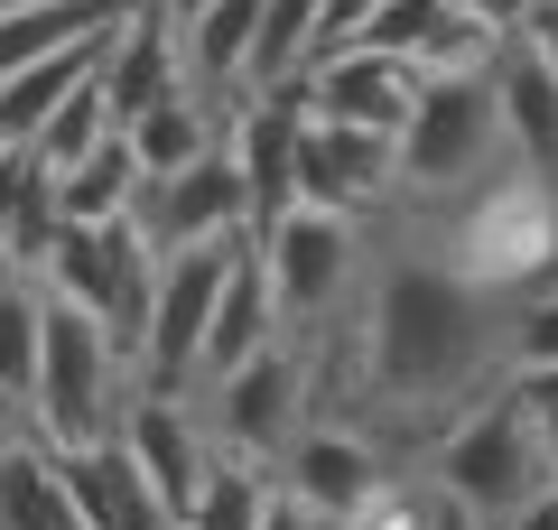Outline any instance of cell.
I'll return each mask as SVG.
<instances>
[{"label":"cell","mask_w":558,"mask_h":530,"mask_svg":"<svg viewBox=\"0 0 558 530\" xmlns=\"http://www.w3.org/2000/svg\"><path fill=\"white\" fill-rule=\"evenodd\" d=\"M10 429H28V419H10V410H0V437H10Z\"/></svg>","instance_id":"cell-35"},{"label":"cell","mask_w":558,"mask_h":530,"mask_svg":"<svg viewBox=\"0 0 558 530\" xmlns=\"http://www.w3.org/2000/svg\"><path fill=\"white\" fill-rule=\"evenodd\" d=\"M186 400H196V419H205V437H215V456L270 466V456L307 429V345H299V335H270V345H252L242 363L205 373Z\"/></svg>","instance_id":"cell-5"},{"label":"cell","mask_w":558,"mask_h":530,"mask_svg":"<svg viewBox=\"0 0 558 530\" xmlns=\"http://www.w3.org/2000/svg\"><path fill=\"white\" fill-rule=\"evenodd\" d=\"M131 224L149 233V252H178V242L242 233V177H233V149L215 140V149H196L186 168H168V177H140Z\"/></svg>","instance_id":"cell-10"},{"label":"cell","mask_w":558,"mask_h":530,"mask_svg":"<svg viewBox=\"0 0 558 530\" xmlns=\"http://www.w3.org/2000/svg\"><path fill=\"white\" fill-rule=\"evenodd\" d=\"M65 493H75L84 530H178L159 511V493L140 484V466L121 456V437H94V447H65Z\"/></svg>","instance_id":"cell-16"},{"label":"cell","mask_w":558,"mask_h":530,"mask_svg":"<svg viewBox=\"0 0 558 530\" xmlns=\"http://www.w3.org/2000/svg\"><path fill=\"white\" fill-rule=\"evenodd\" d=\"M102 65V38H84V47H57V57H38V65H20V75H0V149H28V131H38L47 112H57L65 94H75L84 75Z\"/></svg>","instance_id":"cell-20"},{"label":"cell","mask_w":558,"mask_h":530,"mask_svg":"<svg viewBox=\"0 0 558 530\" xmlns=\"http://www.w3.org/2000/svg\"><path fill=\"white\" fill-rule=\"evenodd\" d=\"M260 474H270L289 503H307L317 521H344L373 484H391V474H400V456L381 447V437H363L354 419H307V429L289 437Z\"/></svg>","instance_id":"cell-8"},{"label":"cell","mask_w":558,"mask_h":530,"mask_svg":"<svg viewBox=\"0 0 558 530\" xmlns=\"http://www.w3.org/2000/svg\"><path fill=\"white\" fill-rule=\"evenodd\" d=\"M112 437H121V456L140 466V484L159 493V511H168V521H186L205 466H215V437H205L196 400H186V392H131Z\"/></svg>","instance_id":"cell-9"},{"label":"cell","mask_w":558,"mask_h":530,"mask_svg":"<svg viewBox=\"0 0 558 530\" xmlns=\"http://www.w3.org/2000/svg\"><path fill=\"white\" fill-rule=\"evenodd\" d=\"M252 530H336V521H317L307 503H289V493L270 484V503H260V521H252Z\"/></svg>","instance_id":"cell-30"},{"label":"cell","mask_w":558,"mask_h":530,"mask_svg":"<svg viewBox=\"0 0 558 530\" xmlns=\"http://www.w3.org/2000/svg\"><path fill=\"white\" fill-rule=\"evenodd\" d=\"M354 47H381V57H410L418 75H447V65H494L502 38H484L475 20H465L457 0H373L354 28H344ZM336 38V47H344Z\"/></svg>","instance_id":"cell-13"},{"label":"cell","mask_w":558,"mask_h":530,"mask_svg":"<svg viewBox=\"0 0 558 530\" xmlns=\"http://www.w3.org/2000/svg\"><path fill=\"white\" fill-rule=\"evenodd\" d=\"M233 242L242 233L159 252L149 316H140V335H131V382H140V392H196V345H205V316H215L223 270H233Z\"/></svg>","instance_id":"cell-6"},{"label":"cell","mask_w":558,"mask_h":530,"mask_svg":"<svg viewBox=\"0 0 558 530\" xmlns=\"http://www.w3.org/2000/svg\"><path fill=\"white\" fill-rule=\"evenodd\" d=\"M326 0H260L252 20V65H242V94H270V84H299L307 57H317Z\"/></svg>","instance_id":"cell-21"},{"label":"cell","mask_w":558,"mask_h":530,"mask_svg":"<svg viewBox=\"0 0 558 530\" xmlns=\"http://www.w3.org/2000/svg\"><path fill=\"white\" fill-rule=\"evenodd\" d=\"M270 289H260V261H252V242H233V270H223V289H215V316H205V345H196V382L205 373H223V363H242L252 345H270Z\"/></svg>","instance_id":"cell-19"},{"label":"cell","mask_w":558,"mask_h":530,"mask_svg":"<svg viewBox=\"0 0 558 530\" xmlns=\"http://www.w3.org/2000/svg\"><path fill=\"white\" fill-rule=\"evenodd\" d=\"M531 57H549L558 65V0H521V28H512Z\"/></svg>","instance_id":"cell-28"},{"label":"cell","mask_w":558,"mask_h":530,"mask_svg":"<svg viewBox=\"0 0 558 530\" xmlns=\"http://www.w3.org/2000/svg\"><path fill=\"white\" fill-rule=\"evenodd\" d=\"M38 279L0 261V410L28 419V382H38Z\"/></svg>","instance_id":"cell-24"},{"label":"cell","mask_w":558,"mask_h":530,"mask_svg":"<svg viewBox=\"0 0 558 530\" xmlns=\"http://www.w3.org/2000/svg\"><path fill=\"white\" fill-rule=\"evenodd\" d=\"M121 140H131L140 177H168V168H186L196 149H215V140H223V112H215V103H196V94H168V103H149Z\"/></svg>","instance_id":"cell-23"},{"label":"cell","mask_w":558,"mask_h":530,"mask_svg":"<svg viewBox=\"0 0 558 530\" xmlns=\"http://www.w3.org/2000/svg\"><path fill=\"white\" fill-rule=\"evenodd\" d=\"M149 10H159V20H186V10H205V0H149Z\"/></svg>","instance_id":"cell-34"},{"label":"cell","mask_w":558,"mask_h":530,"mask_svg":"<svg viewBox=\"0 0 558 530\" xmlns=\"http://www.w3.org/2000/svg\"><path fill=\"white\" fill-rule=\"evenodd\" d=\"M410 94H418V65L381 57V47H354V38L307 57V75H299V103L317 121H344V131H400L410 121Z\"/></svg>","instance_id":"cell-12"},{"label":"cell","mask_w":558,"mask_h":530,"mask_svg":"<svg viewBox=\"0 0 558 530\" xmlns=\"http://www.w3.org/2000/svg\"><path fill=\"white\" fill-rule=\"evenodd\" d=\"M260 503H270V474L242 466V456H215L178 530H252V521H260Z\"/></svg>","instance_id":"cell-25"},{"label":"cell","mask_w":558,"mask_h":530,"mask_svg":"<svg viewBox=\"0 0 558 530\" xmlns=\"http://www.w3.org/2000/svg\"><path fill=\"white\" fill-rule=\"evenodd\" d=\"M94 84H102V112H112V131H131L149 103H168V94H186V65H178V28L149 10V0H131L121 10V28L102 38V65H94Z\"/></svg>","instance_id":"cell-14"},{"label":"cell","mask_w":558,"mask_h":530,"mask_svg":"<svg viewBox=\"0 0 558 530\" xmlns=\"http://www.w3.org/2000/svg\"><path fill=\"white\" fill-rule=\"evenodd\" d=\"M299 205H326V215H381L391 205V131H344V121L299 112Z\"/></svg>","instance_id":"cell-11"},{"label":"cell","mask_w":558,"mask_h":530,"mask_svg":"<svg viewBox=\"0 0 558 530\" xmlns=\"http://www.w3.org/2000/svg\"><path fill=\"white\" fill-rule=\"evenodd\" d=\"M47 289V279H38ZM131 353L112 345V326L102 316H84L75 298L47 289L38 298V382H28V429L47 437V447H94V437L121 429V400H131Z\"/></svg>","instance_id":"cell-3"},{"label":"cell","mask_w":558,"mask_h":530,"mask_svg":"<svg viewBox=\"0 0 558 530\" xmlns=\"http://www.w3.org/2000/svg\"><path fill=\"white\" fill-rule=\"evenodd\" d=\"M494 121H502V158L558 186V65L531 57L521 38L494 47Z\"/></svg>","instance_id":"cell-15"},{"label":"cell","mask_w":558,"mask_h":530,"mask_svg":"<svg viewBox=\"0 0 558 530\" xmlns=\"http://www.w3.org/2000/svg\"><path fill=\"white\" fill-rule=\"evenodd\" d=\"M28 186V149H0V224H10V205H20Z\"/></svg>","instance_id":"cell-32"},{"label":"cell","mask_w":558,"mask_h":530,"mask_svg":"<svg viewBox=\"0 0 558 530\" xmlns=\"http://www.w3.org/2000/svg\"><path fill=\"white\" fill-rule=\"evenodd\" d=\"M38 279L57 298H75L84 316H102L112 326V345L131 353L140 316H149V279H159V252H149V233H140L131 215H102V224H65L57 242H47Z\"/></svg>","instance_id":"cell-7"},{"label":"cell","mask_w":558,"mask_h":530,"mask_svg":"<svg viewBox=\"0 0 558 530\" xmlns=\"http://www.w3.org/2000/svg\"><path fill=\"white\" fill-rule=\"evenodd\" d=\"M539 410V400H531ZM539 447H549V474H558V410H539Z\"/></svg>","instance_id":"cell-33"},{"label":"cell","mask_w":558,"mask_h":530,"mask_svg":"<svg viewBox=\"0 0 558 530\" xmlns=\"http://www.w3.org/2000/svg\"><path fill=\"white\" fill-rule=\"evenodd\" d=\"M131 196H140V158H131V140H121V131H102L75 168H57V215L65 224L131 215Z\"/></svg>","instance_id":"cell-22"},{"label":"cell","mask_w":558,"mask_h":530,"mask_svg":"<svg viewBox=\"0 0 558 530\" xmlns=\"http://www.w3.org/2000/svg\"><path fill=\"white\" fill-rule=\"evenodd\" d=\"M102 131H112V112H102V84H94V75H84V84H75V94H65V103H57V112H47V121H38V131H28V158H38V168H47V177H57V168H75V158H84V149H94V140H102Z\"/></svg>","instance_id":"cell-26"},{"label":"cell","mask_w":558,"mask_h":530,"mask_svg":"<svg viewBox=\"0 0 558 530\" xmlns=\"http://www.w3.org/2000/svg\"><path fill=\"white\" fill-rule=\"evenodd\" d=\"M131 0H28V10H0V75L57 57V47H84V38H112Z\"/></svg>","instance_id":"cell-18"},{"label":"cell","mask_w":558,"mask_h":530,"mask_svg":"<svg viewBox=\"0 0 558 530\" xmlns=\"http://www.w3.org/2000/svg\"><path fill=\"white\" fill-rule=\"evenodd\" d=\"M336 530H447V503L428 493V474H418V466H400L391 484H373Z\"/></svg>","instance_id":"cell-27"},{"label":"cell","mask_w":558,"mask_h":530,"mask_svg":"<svg viewBox=\"0 0 558 530\" xmlns=\"http://www.w3.org/2000/svg\"><path fill=\"white\" fill-rule=\"evenodd\" d=\"M0 530H84L75 493H65V466L38 429L0 437Z\"/></svg>","instance_id":"cell-17"},{"label":"cell","mask_w":558,"mask_h":530,"mask_svg":"<svg viewBox=\"0 0 558 530\" xmlns=\"http://www.w3.org/2000/svg\"><path fill=\"white\" fill-rule=\"evenodd\" d=\"M418 474H428V493H438L447 511H465L475 530H494L502 511L521 503V493L549 484V447H539V410L512 392V382H494V392H475L457 419H447L428 447H418Z\"/></svg>","instance_id":"cell-2"},{"label":"cell","mask_w":558,"mask_h":530,"mask_svg":"<svg viewBox=\"0 0 558 530\" xmlns=\"http://www.w3.org/2000/svg\"><path fill=\"white\" fill-rule=\"evenodd\" d=\"M0 10H28V0H0Z\"/></svg>","instance_id":"cell-36"},{"label":"cell","mask_w":558,"mask_h":530,"mask_svg":"<svg viewBox=\"0 0 558 530\" xmlns=\"http://www.w3.org/2000/svg\"><path fill=\"white\" fill-rule=\"evenodd\" d=\"M502 168V121H494V65H447L418 75L410 121L391 131V205L400 215H438L475 177Z\"/></svg>","instance_id":"cell-1"},{"label":"cell","mask_w":558,"mask_h":530,"mask_svg":"<svg viewBox=\"0 0 558 530\" xmlns=\"http://www.w3.org/2000/svg\"><path fill=\"white\" fill-rule=\"evenodd\" d=\"M494 530H558V474H549V484H539V493H521V503L502 511Z\"/></svg>","instance_id":"cell-29"},{"label":"cell","mask_w":558,"mask_h":530,"mask_svg":"<svg viewBox=\"0 0 558 530\" xmlns=\"http://www.w3.org/2000/svg\"><path fill=\"white\" fill-rule=\"evenodd\" d=\"M270 289V326L279 335H317L354 308V279L373 261V215H326V205H289L279 224L242 233Z\"/></svg>","instance_id":"cell-4"},{"label":"cell","mask_w":558,"mask_h":530,"mask_svg":"<svg viewBox=\"0 0 558 530\" xmlns=\"http://www.w3.org/2000/svg\"><path fill=\"white\" fill-rule=\"evenodd\" d=\"M457 10L484 28V38H512V28H521V0H457Z\"/></svg>","instance_id":"cell-31"}]
</instances>
